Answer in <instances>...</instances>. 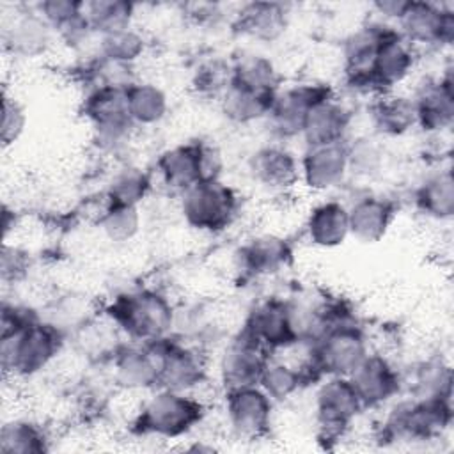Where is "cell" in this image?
I'll list each match as a JSON object with an SVG mask.
<instances>
[{
	"label": "cell",
	"mask_w": 454,
	"mask_h": 454,
	"mask_svg": "<svg viewBox=\"0 0 454 454\" xmlns=\"http://www.w3.org/2000/svg\"><path fill=\"white\" fill-rule=\"evenodd\" d=\"M238 195L220 177L204 179L181 193V215L184 222L202 232L227 229L238 211Z\"/></svg>",
	"instance_id": "cell-5"
},
{
	"label": "cell",
	"mask_w": 454,
	"mask_h": 454,
	"mask_svg": "<svg viewBox=\"0 0 454 454\" xmlns=\"http://www.w3.org/2000/svg\"><path fill=\"white\" fill-rule=\"evenodd\" d=\"M151 188L149 176L137 167H126L119 170L108 188L106 200L112 206H137L145 199Z\"/></svg>",
	"instance_id": "cell-37"
},
{
	"label": "cell",
	"mask_w": 454,
	"mask_h": 454,
	"mask_svg": "<svg viewBox=\"0 0 454 454\" xmlns=\"http://www.w3.org/2000/svg\"><path fill=\"white\" fill-rule=\"evenodd\" d=\"M349 236L362 243L380 241L390 229L395 206L383 195H364L348 207Z\"/></svg>",
	"instance_id": "cell-24"
},
{
	"label": "cell",
	"mask_w": 454,
	"mask_h": 454,
	"mask_svg": "<svg viewBox=\"0 0 454 454\" xmlns=\"http://www.w3.org/2000/svg\"><path fill=\"white\" fill-rule=\"evenodd\" d=\"M417 397H450L452 372L450 365L442 358L427 360L420 365L417 374Z\"/></svg>",
	"instance_id": "cell-41"
},
{
	"label": "cell",
	"mask_w": 454,
	"mask_h": 454,
	"mask_svg": "<svg viewBox=\"0 0 454 454\" xmlns=\"http://www.w3.org/2000/svg\"><path fill=\"white\" fill-rule=\"evenodd\" d=\"M408 0H381V2H376L374 4V9L383 14L385 18H390V20H399V16L403 14L404 7H406Z\"/></svg>",
	"instance_id": "cell-47"
},
{
	"label": "cell",
	"mask_w": 454,
	"mask_h": 454,
	"mask_svg": "<svg viewBox=\"0 0 454 454\" xmlns=\"http://www.w3.org/2000/svg\"><path fill=\"white\" fill-rule=\"evenodd\" d=\"M231 62H232L231 83L254 89V90H266V92L280 90L278 69L264 55L243 53Z\"/></svg>",
	"instance_id": "cell-32"
},
{
	"label": "cell",
	"mask_w": 454,
	"mask_h": 454,
	"mask_svg": "<svg viewBox=\"0 0 454 454\" xmlns=\"http://www.w3.org/2000/svg\"><path fill=\"white\" fill-rule=\"evenodd\" d=\"M37 319L39 317L35 316V312L28 307L4 303L2 305V337L0 339L18 333L20 330H23L25 326H28L30 323H34Z\"/></svg>",
	"instance_id": "cell-45"
},
{
	"label": "cell",
	"mask_w": 454,
	"mask_h": 454,
	"mask_svg": "<svg viewBox=\"0 0 454 454\" xmlns=\"http://www.w3.org/2000/svg\"><path fill=\"white\" fill-rule=\"evenodd\" d=\"M293 257L291 245L275 234L247 241L238 252V266L248 277H266L282 271Z\"/></svg>",
	"instance_id": "cell-25"
},
{
	"label": "cell",
	"mask_w": 454,
	"mask_h": 454,
	"mask_svg": "<svg viewBox=\"0 0 454 454\" xmlns=\"http://www.w3.org/2000/svg\"><path fill=\"white\" fill-rule=\"evenodd\" d=\"M204 415L202 401L190 392L158 388L135 417L133 431L142 436L179 438L197 427Z\"/></svg>",
	"instance_id": "cell-2"
},
{
	"label": "cell",
	"mask_w": 454,
	"mask_h": 454,
	"mask_svg": "<svg viewBox=\"0 0 454 454\" xmlns=\"http://www.w3.org/2000/svg\"><path fill=\"white\" fill-rule=\"evenodd\" d=\"M53 28L44 21V18L35 12H25L14 18L12 25L5 30V46L18 57L35 59L51 44Z\"/></svg>",
	"instance_id": "cell-27"
},
{
	"label": "cell",
	"mask_w": 454,
	"mask_h": 454,
	"mask_svg": "<svg viewBox=\"0 0 454 454\" xmlns=\"http://www.w3.org/2000/svg\"><path fill=\"white\" fill-rule=\"evenodd\" d=\"M371 121L378 133L399 137L417 124L413 99L408 96L381 94L371 106Z\"/></svg>",
	"instance_id": "cell-30"
},
{
	"label": "cell",
	"mask_w": 454,
	"mask_h": 454,
	"mask_svg": "<svg viewBox=\"0 0 454 454\" xmlns=\"http://www.w3.org/2000/svg\"><path fill=\"white\" fill-rule=\"evenodd\" d=\"M413 99L417 124L427 133L449 129L454 121V90L450 73L424 82Z\"/></svg>",
	"instance_id": "cell-20"
},
{
	"label": "cell",
	"mask_w": 454,
	"mask_h": 454,
	"mask_svg": "<svg viewBox=\"0 0 454 454\" xmlns=\"http://www.w3.org/2000/svg\"><path fill=\"white\" fill-rule=\"evenodd\" d=\"M268 351L296 344L305 330L298 309L284 298H266L259 301L247 317L243 326Z\"/></svg>",
	"instance_id": "cell-9"
},
{
	"label": "cell",
	"mask_w": 454,
	"mask_h": 454,
	"mask_svg": "<svg viewBox=\"0 0 454 454\" xmlns=\"http://www.w3.org/2000/svg\"><path fill=\"white\" fill-rule=\"evenodd\" d=\"M310 376L317 378L309 364L305 367H294L286 362L270 358L259 385L273 401H284L298 392L300 387L310 380Z\"/></svg>",
	"instance_id": "cell-35"
},
{
	"label": "cell",
	"mask_w": 454,
	"mask_h": 454,
	"mask_svg": "<svg viewBox=\"0 0 454 454\" xmlns=\"http://www.w3.org/2000/svg\"><path fill=\"white\" fill-rule=\"evenodd\" d=\"M27 126V114L21 103L14 98H9L4 92V101H2V129H0V138L4 145L14 144L21 133L25 131Z\"/></svg>",
	"instance_id": "cell-43"
},
{
	"label": "cell",
	"mask_w": 454,
	"mask_h": 454,
	"mask_svg": "<svg viewBox=\"0 0 454 454\" xmlns=\"http://www.w3.org/2000/svg\"><path fill=\"white\" fill-rule=\"evenodd\" d=\"M135 5L124 0L85 2V16L92 32L105 35L131 27Z\"/></svg>",
	"instance_id": "cell-36"
},
{
	"label": "cell",
	"mask_w": 454,
	"mask_h": 454,
	"mask_svg": "<svg viewBox=\"0 0 454 454\" xmlns=\"http://www.w3.org/2000/svg\"><path fill=\"white\" fill-rule=\"evenodd\" d=\"M390 27L371 23L353 32L344 44V73L346 82L356 90L371 92V67L378 46Z\"/></svg>",
	"instance_id": "cell-19"
},
{
	"label": "cell",
	"mask_w": 454,
	"mask_h": 454,
	"mask_svg": "<svg viewBox=\"0 0 454 454\" xmlns=\"http://www.w3.org/2000/svg\"><path fill=\"white\" fill-rule=\"evenodd\" d=\"M289 23V12L278 2H248L234 16L232 28L241 37L257 43H273L284 35Z\"/></svg>",
	"instance_id": "cell-21"
},
{
	"label": "cell",
	"mask_w": 454,
	"mask_h": 454,
	"mask_svg": "<svg viewBox=\"0 0 454 454\" xmlns=\"http://www.w3.org/2000/svg\"><path fill=\"white\" fill-rule=\"evenodd\" d=\"M85 2H76V0H46L39 2L35 5V11L44 18V21L53 28H60L67 21L74 20L83 12Z\"/></svg>",
	"instance_id": "cell-44"
},
{
	"label": "cell",
	"mask_w": 454,
	"mask_h": 454,
	"mask_svg": "<svg viewBox=\"0 0 454 454\" xmlns=\"http://www.w3.org/2000/svg\"><path fill=\"white\" fill-rule=\"evenodd\" d=\"M128 87H92L83 99V115L103 142H121L135 126L128 108Z\"/></svg>",
	"instance_id": "cell-11"
},
{
	"label": "cell",
	"mask_w": 454,
	"mask_h": 454,
	"mask_svg": "<svg viewBox=\"0 0 454 454\" xmlns=\"http://www.w3.org/2000/svg\"><path fill=\"white\" fill-rule=\"evenodd\" d=\"M156 168L167 186L183 193L199 181L220 177L222 158L211 144L190 140L163 151Z\"/></svg>",
	"instance_id": "cell-7"
},
{
	"label": "cell",
	"mask_w": 454,
	"mask_h": 454,
	"mask_svg": "<svg viewBox=\"0 0 454 454\" xmlns=\"http://www.w3.org/2000/svg\"><path fill=\"white\" fill-rule=\"evenodd\" d=\"M99 227L112 241H128L140 227L138 207L106 204V209L99 216Z\"/></svg>",
	"instance_id": "cell-40"
},
{
	"label": "cell",
	"mask_w": 454,
	"mask_h": 454,
	"mask_svg": "<svg viewBox=\"0 0 454 454\" xmlns=\"http://www.w3.org/2000/svg\"><path fill=\"white\" fill-rule=\"evenodd\" d=\"M383 165L381 147L369 138H358L348 144V168L358 176H374Z\"/></svg>",
	"instance_id": "cell-42"
},
{
	"label": "cell",
	"mask_w": 454,
	"mask_h": 454,
	"mask_svg": "<svg viewBox=\"0 0 454 454\" xmlns=\"http://www.w3.org/2000/svg\"><path fill=\"white\" fill-rule=\"evenodd\" d=\"M48 449V433L34 420H11L0 429V452L4 454H43Z\"/></svg>",
	"instance_id": "cell-33"
},
{
	"label": "cell",
	"mask_w": 454,
	"mask_h": 454,
	"mask_svg": "<svg viewBox=\"0 0 454 454\" xmlns=\"http://www.w3.org/2000/svg\"><path fill=\"white\" fill-rule=\"evenodd\" d=\"M145 43L142 35L129 28L99 35V57L131 66L144 53Z\"/></svg>",
	"instance_id": "cell-39"
},
{
	"label": "cell",
	"mask_w": 454,
	"mask_h": 454,
	"mask_svg": "<svg viewBox=\"0 0 454 454\" xmlns=\"http://www.w3.org/2000/svg\"><path fill=\"white\" fill-rule=\"evenodd\" d=\"M369 353L364 330L353 321L337 323L312 339L309 365L321 376H349Z\"/></svg>",
	"instance_id": "cell-3"
},
{
	"label": "cell",
	"mask_w": 454,
	"mask_h": 454,
	"mask_svg": "<svg viewBox=\"0 0 454 454\" xmlns=\"http://www.w3.org/2000/svg\"><path fill=\"white\" fill-rule=\"evenodd\" d=\"M415 64L411 46L403 39L397 28H388L381 39L372 67H371V92L387 94L395 85L404 82Z\"/></svg>",
	"instance_id": "cell-17"
},
{
	"label": "cell",
	"mask_w": 454,
	"mask_h": 454,
	"mask_svg": "<svg viewBox=\"0 0 454 454\" xmlns=\"http://www.w3.org/2000/svg\"><path fill=\"white\" fill-rule=\"evenodd\" d=\"M158 369L156 340L133 342L119 349L114 358L117 383L131 390L158 388Z\"/></svg>",
	"instance_id": "cell-22"
},
{
	"label": "cell",
	"mask_w": 454,
	"mask_h": 454,
	"mask_svg": "<svg viewBox=\"0 0 454 454\" xmlns=\"http://www.w3.org/2000/svg\"><path fill=\"white\" fill-rule=\"evenodd\" d=\"M316 426L321 442L344 436L364 408L348 376H326L316 392Z\"/></svg>",
	"instance_id": "cell-8"
},
{
	"label": "cell",
	"mask_w": 454,
	"mask_h": 454,
	"mask_svg": "<svg viewBox=\"0 0 454 454\" xmlns=\"http://www.w3.org/2000/svg\"><path fill=\"white\" fill-rule=\"evenodd\" d=\"M129 115L135 124H158L168 112L167 94L151 82H133L126 89Z\"/></svg>",
	"instance_id": "cell-34"
},
{
	"label": "cell",
	"mask_w": 454,
	"mask_h": 454,
	"mask_svg": "<svg viewBox=\"0 0 454 454\" xmlns=\"http://www.w3.org/2000/svg\"><path fill=\"white\" fill-rule=\"evenodd\" d=\"M106 314L133 342L168 337L174 325L172 303L156 289L121 293L106 307Z\"/></svg>",
	"instance_id": "cell-1"
},
{
	"label": "cell",
	"mask_w": 454,
	"mask_h": 454,
	"mask_svg": "<svg viewBox=\"0 0 454 454\" xmlns=\"http://www.w3.org/2000/svg\"><path fill=\"white\" fill-rule=\"evenodd\" d=\"M252 179L270 190H284L300 179V163L294 154L280 144L259 147L248 161Z\"/></svg>",
	"instance_id": "cell-23"
},
{
	"label": "cell",
	"mask_w": 454,
	"mask_h": 454,
	"mask_svg": "<svg viewBox=\"0 0 454 454\" xmlns=\"http://www.w3.org/2000/svg\"><path fill=\"white\" fill-rule=\"evenodd\" d=\"M397 23L399 34L410 46H447L454 39V12L433 2L408 0Z\"/></svg>",
	"instance_id": "cell-13"
},
{
	"label": "cell",
	"mask_w": 454,
	"mask_h": 454,
	"mask_svg": "<svg viewBox=\"0 0 454 454\" xmlns=\"http://www.w3.org/2000/svg\"><path fill=\"white\" fill-rule=\"evenodd\" d=\"M307 236L312 245L321 248H335L349 236L348 206L339 200H325L317 204L307 218Z\"/></svg>",
	"instance_id": "cell-28"
},
{
	"label": "cell",
	"mask_w": 454,
	"mask_h": 454,
	"mask_svg": "<svg viewBox=\"0 0 454 454\" xmlns=\"http://www.w3.org/2000/svg\"><path fill=\"white\" fill-rule=\"evenodd\" d=\"M417 207L436 220H447L454 213V179L449 168L429 176L415 192Z\"/></svg>",
	"instance_id": "cell-31"
},
{
	"label": "cell",
	"mask_w": 454,
	"mask_h": 454,
	"mask_svg": "<svg viewBox=\"0 0 454 454\" xmlns=\"http://www.w3.org/2000/svg\"><path fill=\"white\" fill-rule=\"evenodd\" d=\"M277 92L254 90L241 85L229 83L220 98L223 115L234 124H252L268 117Z\"/></svg>",
	"instance_id": "cell-29"
},
{
	"label": "cell",
	"mask_w": 454,
	"mask_h": 454,
	"mask_svg": "<svg viewBox=\"0 0 454 454\" xmlns=\"http://www.w3.org/2000/svg\"><path fill=\"white\" fill-rule=\"evenodd\" d=\"M270 351L245 328L231 340L220 362V376L225 390L259 385Z\"/></svg>",
	"instance_id": "cell-15"
},
{
	"label": "cell",
	"mask_w": 454,
	"mask_h": 454,
	"mask_svg": "<svg viewBox=\"0 0 454 454\" xmlns=\"http://www.w3.org/2000/svg\"><path fill=\"white\" fill-rule=\"evenodd\" d=\"M28 268L27 254L14 247H4L2 250V280L4 282H14L20 280Z\"/></svg>",
	"instance_id": "cell-46"
},
{
	"label": "cell",
	"mask_w": 454,
	"mask_h": 454,
	"mask_svg": "<svg viewBox=\"0 0 454 454\" xmlns=\"http://www.w3.org/2000/svg\"><path fill=\"white\" fill-rule=\"evenodd\" d=\"M232 76V62L222 57L202 60L192 74V89L204 98H222Z\"/></svg>",
	"instance_id": "cell-38"
},
{
	"label": "cell",
	"mask_w": 454,
	"mask_h": 454,
	"mask_svg": "<svg viewBox=\"0 0 454 454\" xmlns=\"http://www.w3.org/2000/svg\"><path fill=\"white\" fill-rule=\"evenodd\" d=\"M333 96V90L326 83H298L278 90L273 106L266 117L271 133L278 140L301 137L309 112Z\"/></svg>",
	"instance_id": "cell-10"
},
{
	"label": "cell",
	"mask_w": 454,
	"mask_h": 454,
	"mask_svg": "<svg viewBox=\"0 0 454 454\" xmlns=\"http://www.w3.org/2000/svg\"><path fill=\"white\" fill-rule=\"evenodd\" d=\"M273 403L261 385L225 390V413L231 429L245 440L262 438L271 426Z\"/></svg>",
	"instance_id": "cell-12"
},
{
	"label": "cell",
	"mask_w": 454,
	"mask_h": 454,
	"mask_svg": "<svg viewBox=\"0 0 454 454\" xmlns=\"http://www.w3.org/2000/svg\"><path fill=\"white\" fill-rule=\"evenodd\" d=\"M364 408H378L401 390V376L394 364L380 353H367L348 376Z\"/></svg>",
	"instance_id": "cell-16"
},
{
	"label": "cell",
	"mask_w": 454,
	"mask_h": 454,
	"mask_svg": "<svg viewBox=\"0 0 454 454\" xmlns=\"http://www.w3.org/2000/svg\"><path fill=\"white\" fill-rule=\"evenodd\" d=\"M158 349V388L192 392L206 376L202 355L170 337L156 340Z\"/></svg>",
	"instance_id": "cell-14"
},
{
	"label": "cell",
	"mask_w": 454,
	"mask_h": 454,
	"mask_svg": "<svg viewBox=\"0 0 454 454\" xmlns=\"http://www.w3.org/2000/svg\"><path fill=\"white\" fill-rule=\"evenodd\" d=\"M452 422L450 397H415L399 403L385 420L388 440H433Z\"/></svg>",
	"instance_id": "cell-6"
},
{
	"label": "cell",
	"mask_w": 454,
	"mask_h": 454,
	"mask_svg": "<svg viewBox=\"0 0 454 454\" xmlns=\"http://www.w3.org/2000/svg\"><path fill=\"white\" fill-rule=\"evenodd\" d=\"M351 124L349 108L337 101L335 96L317 103L305 121L301 137L307 145L337 144L346 140V133Z\"/></svg>",
	"instance_id": "cell-26"
},
{
	"label": "cell",
	"mask_w": 454,
	"mask_h": 454,
	"mask_svg": "<svg viewBox=\"0 0 454 454\" xmlns=\"http://www.w3.org/2000/svg\"><path fill=\"white\" fill-rule=\"evenodd\" d=\"M348 168V144H323L307 145L300 160V179L312 190L325 192L339 186L346 176Z\"/></svg>",
	"instance_id": "cell-18"
},
{
	"label": "cell",
	"mask_w": 454,
	"mask_h": 454,
	"mask_svg": "<svg viewBox=\"0 0 454 454\" xmlns=\"http://www.w3.org/2000/svg\"><path fill=\"white\" fill-rule=\"evenodd\" d=\"M60 346V330L37 319L18 333L2 339V369L12 376H34L57 356Z\"/></svg>",
	"instance_id": "cell-4"
}]
</instances>
